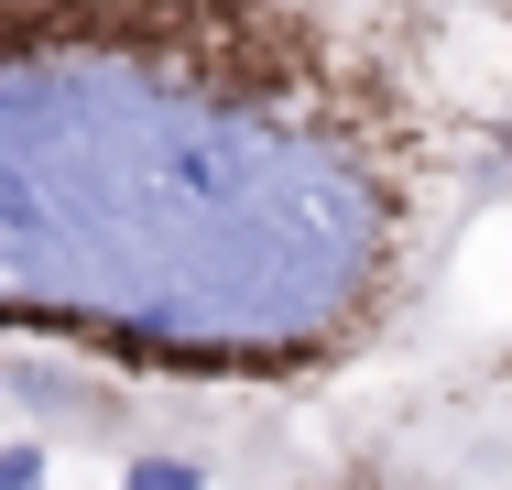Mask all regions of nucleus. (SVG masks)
<instances>
[{
    "label": "nucleus",
    "instance_id": "nucleus-1",
    "mask_svg": "<svg viewBox=\"0 0 512 490\" xmlns=\"http://www.w3.org/2000/svg\"><path fill=\"white\" fill-rule=\"evenodd\" d=\"M393 262L360 131L218 44L0 22V294L175 349H316Z\"/></svg>",
    "mask_w": 512,
    "mask_h": 490
},
{
    "label": "nucleus",
    "instance_id": "nucleus-2",
    "mask_svg": "<svg viewBox=\"0 0 512 490\" xmlns=\"http://www.w3.org/2000/svg\"><path fill=\"white\" fill-rule=\"evenodd\" d=\"M120 490H207V469H197V458H142Z\"/></svg>",
    "mask_w": 512,
    "mask_h": 490
},
{
    "label": "nucleus",
    "instance_id": "nucleus-3",
    "mask_svg": "<svg viewBox=\"0 0 512 490\" xmlns=\"http://www.w3.org/2000/svg\"><path fill=\"white\" fill-rule=\"evenodd\" d=\"M0 490H44V447H0Z\"/></svg>",
    "mask_w": 512,
    "mask_h": 490
},
{
    "label": "nucleus",
    "instance_id": "nucleus-4",
    "mask_svg": "<svg viewBox=\"0 0 512 490\" xmlns=\"http://www.w3.org/2000/svg\"><path fill=\"white\" fill-rule=\"evenodd\" d=\"M360 490H382V480H360Z\"/></svg>",
    "mask_w": 512,
    "mask_h": 490
}]
</instances>
